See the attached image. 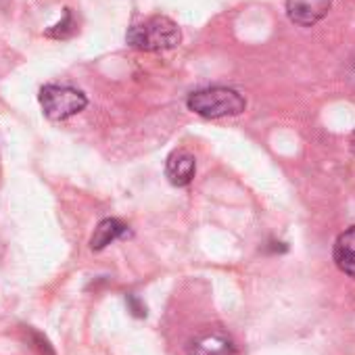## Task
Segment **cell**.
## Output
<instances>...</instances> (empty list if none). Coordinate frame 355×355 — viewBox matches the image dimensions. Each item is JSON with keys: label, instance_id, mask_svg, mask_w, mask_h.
I'll return each mask as SVG.
<instances>
[{"label": "cell", "instance_id": "6da1fadb", "mask_svg": "<svg viewBox=\"0 0 355 355\" xmlns=\"http://www.w3.org/2000/svg\"><path fill=\"white\" fill-rule=\"evenodd\" d=\"M189 109L205 119H220V117H234L241 115L247 107V101L241 92L224 86L203 88L189 96Z\"/></svg>", "mask_w": 355, "mask_h": 355}, {"label": "cell", "instance_id": "7a4b0ae2", "mask_svg": "<svg viewBox=\"0 0 355 355\" xmlns=\"http://www.w3.org/2000/svg\"><path fill=\"white\" fill-rule=\"evenodd\" d=\"M125 38H128V44L146 53L171 51L182 40L178 26L169 17H161V15L150 17L138 26H132Z\"/></svg>", "mask_w": 355, "mask_h": 355}, {"label": "cell", "instance_id": "3957f363", "mask_svg": "<svg viewBox=\"0 0 355 355\" xmlns=\"http://www.w3.org/2000/svg\"><path fill=\"white\" fill-rule=\"evenodd\" d=\"M40 105L49 119L53 121H65L88 105V98L82 90L73 86H61V84H49L40 90Z\"/></svg>", "mask_w": 355, "mask_h": 355}, {"label": "cell", "instance_id": "277c9868", "mask_svg": "<svg viewBox=\"0 0 355 355\" xmlns=\"http://www.w3.org/2000/svg\"><path fill=\"white\" fill-rule=\"evenodd\" d=\"M189 355H239L232 336L224 330H205L189 345Z\"/></svg>", "mask_w": 355, "mask_h": 355}, {"label": "cell", "instance_id": "5b68a950", "mask_svg": "<svg viewBox=\"0 0 355 355\" xmlns=\"http://www.w3.org/2000/svg\"><path fill=\"white\" fill-rule=\"evenodd\" d=\"M332 0H286L288 19L301 28H311L330 11Z\"/></svg>", "mask_w": 355, "mask_h": 355}, {"label": "cell", "instance_id": "8992f818", "mask_svg": "<svg viewBox=\"0 0 355 355\" xmlns=\"http://www.w3.org/2000/svg\"><path fill=\"white\" fill-rule=\"evenodd\" d=\"M197 171V161L191 153L187 150H175L167 157L165 163V175L173 187H187L195 178Z\"/></svg>", "mask_w": 355, "mask_h": 355}, {"label": "cell", "instance_id": "52a82bcc", "mask_svg": "<svg viewBox=\"0 0 355 355\" xmlns=\"http://www.w3.org/2000/svg\"><path fill=\"white\" fill-rule=\"evenodd\" d=\"M332 255H334V263L338 266V270L355 280V226L338 234Z\"/></svg>", "mask_w": 355, "mask_h": 355}, {"label": "cell", "instance_id": "ba28073f", "mask_svg": "<svg viewBox=\"0 0 355 355\" xmlns=\"http://www.w3.org/2000/svg\"><path fill=\"white\" fill-rule=\"evenodd\" d=\"M125 230H128V228H125L119 220H115V218H107V220H103V222L96 226L94 234H92V241H90L92 251H101V249H105L107 245H111L113 241H117Z\"/></svg>", "mask_w": 355, "mask_h": 355}, {"label": "cell", "instance_id": "9c48e42d", "mask_svg": "<svg viewBox=\"0 0 355 355\" xmlns=\"http://www.w3.org/2000/svg\"><path fill=\"white\" fill-rule=\"evenodd\" d=\"M349 146H351V150H353V155H355V130H353V134H351V138H349Z\"/></svg>", "mask_w": 355, "mask_h": 355}, {"label": "cell", "instance_id": "30bf717a", "mask_svg": "<svg viewBox=\"0 0 355 355\" xmlns=\"http://www.w3.org/2000/svg\"><path fill=\"white\" fill-rule=\"evenodd\" d=\"M351 80L355 82V57H353V61H351Z\"/></svg>", "mask_w": 355, "mask_h": 355}]
</instances>
